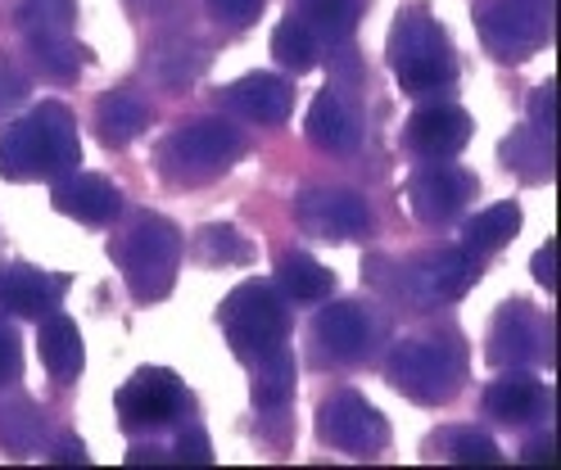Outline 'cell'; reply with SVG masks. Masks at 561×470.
<instances>
[{
	"label": "cell",
	"mask_w": 561,
	"mask_h": 470,
	"mask_svg": "<svg viewBox=\"0 0 561 470\" xmlns=\"http://www.w3.org/2000/svg\"><path fill=\"white\" fill-rule=\"evenodd\" d=\"M78 163V123L59 100H46L27 118L0 127V176L5 181H59Z\"/></svg>",
	"instance_id": "cell-1"
},
{
	"label": "cell",
	"mask_w": 561,
	"mask_h": 470,
	"mask_svg": "<svg viewBox=\"0 0 561 470\" xmlns=\"http://www.w3.org/2000/svg\"><path fill=\"white\" fill-rule=\"evenodd\" d=\"M390 68L403 95H444L458 82V59H453L448 32L431 19L426 5L399 10L390 27Z\"/></svg>",
	"instance_id": "cell-2"
},
{
	"label": "cell",
	"mask_w": 561,
	"mask_h": 470,
	"mask_svg": "<svg viewBox=\"0 0 561 470\" xmlns=\"http://www.w3.org/2000/svg\"><path fill=\"white\" fill-rule=\"evenodd\" d=\"M114 259L123 267L127 289L140 303L163 299L182 267V231L159 213H140L131 231L114 244Z\"/></svg>",
	"instance_id": "cell-3"
},
{
	"label": "cell",
	"mask_w": 561,
	"mask_h": 470,
	"mask_svg": "<svg viewBox=\"0 0 561 470\" xmlns=\"http://www.w3.org/2000/svg\"><path fill=\"white\" fill-rule=\"evenodd\" d=\"M244 150V140L222 118H195L182 123L159 145V172L172 186H204V181L222 176Z\"/></svg>",
	"instance_id": "cell-4"
},
{
	"label": "cell",
	"mask_w": 561,
	"mask_h": 470,
	"mask_svg": "<svg viewBox=\"0 0 561 470\" xmlns=\"http://www.w3.org/2000/svg\"><path fill=\"white\" fill-rule=\"evenodd\" d=\"M218 325L240 362H259L276 348H286V303H280L272 280H244L218 308Z\"/></svg>",
	"instance_id": "cell-5"
},
{
	"label": "cell",
	"mask_w": 561,
	"mask_h": 470,
	"mask_svg": "<svg viewBox=\"0 0 561 470\" xmlns=\"http://www.w3.org/2000/svg\"><path fill=\"white\" fill-rule=\"evenodd\" d=\"M385 371H390V385L403 398L426 403V408H439L462 389L467 357H462L458 344H448V340H403L390 353V367Z\"/></svg>",
	"instance_id": "cell-6"
},
{
	"label": "cell",
	"mask_w": 561,
	"mask_h": 470,
	"mask_svg": "<svg viewBox=\"0 0 561 470\" xmlns=\"http://www.w3.org/2000/svg\"><path fill=\"white\" fill-rule=\"evenodd\" d=\"M114 408H118V425L127 434H146V429H163L182 416L186 408V389L182 380L172 376L168 367H140L118 393H114Z\"/></svg>",
	"instance_id": "cell-7"
},
{
	"label": "cell",
	"mask_w": 561,
	"mask_h": 470,
	"mask_svg": "<svg viewBox=\"0 0 561 470\" xmlns=\"http://www.w3.org/2000/svg\"><path fill=\"white\" fill-rule=\"evenodd\" d=\"M318 434L322 444L340 448V452H354V457H371L380 452L385 444H390V425H385V416L367 403L363 393H331L322 412H318Z\"/></svg>",
	"instance_id": "cell-8"
},
{
	"label": "cell",
	"mask_w": 561,
	"mask_h": 470,
	"mask_svg": "<svg viewBox=\"0 0 561 470\" xmlns=\"http://www.w3.org/2000/svg\"><path fill=\"white\" fill-rule=\"evenodd\" d=\"M476 191H480V181L467 168H453L444 159H431L426 168H416L408 176V204L426 227L453 222L476 199Z\"/></svg>",
	"instance_id": "cell-9"
},
{
	"label": "cell",
	"mask_w": 561,
	"mask_h": 470,
	"mask_svg": "<svg viewBox=\"0 0 561 470\" xmlns=\"http://www.w3.org/2000/svg\"><path fill=\"white\" fill-rule=\"evenodd\" d=\"M295 222L318 236V240H363L371 231V208L363 195L354 191H331V186H318V191H304L295 199Z\"/></svg>",
	"instance_id": "cell-10"
},
{
	"label": "cell",
	"mask_w": 561,
	"mask_h": 470,
	"mask_svg": "<svg viewBox=\"0 0 561 470\" xmlns=\"http://www.w3.org/2000/svg\"><path fill=\"white\" fill-rule=\"evenodd\" d=\"M480 36H484V46L499 50L503 59L535 55L548 36L543 0H494V5L480 14Z\"/></svg>",
	"instance_id": "cell-11"
},
{
	"label": "cell",
	"mask_w": 561,
	"mask_h": 470,
	"mask_svg": "<svg viewBox=\"0 0 561 470\" xmlns=\"http://www.w3.org/2000/svg\"><path fill=\"white\" fill-rule=\"evenodd\" d=\"M552 331H548V321L530 308V303H507L499 308L494 325H489V362L494 367H530V362H543L552 348H548Z\"/></svg>",
	"instance_id": "cell-12"
},
{
	"label": "cell",
	"mask_w": 561,
	"mask_h": 470,
	"mask_svg": "<svg viewBox=\"0 0 561 470\" xmlns=\"http://www.w3.org/2000/svg\"><path fill=\"white\" fill-rule=\"evenodd\" d=\"M403 140L421 159H453L471 140V114L458 104H426L403 123Z\"/></svg>",
	"instance_id": "cell-13"
},
{
	"label": "cell",
	"mask_w": 561,
	"mask_h": 470,
	"mask_svg": "<svg viewBox=\"0 0 561 470\" xmlns=\"http://www.w3.org/2000/svg\"><path fill=\"white\" fill-rule=\"evenodd\" d=\"M50 204L64 213V217H78V222L87 227H104V222H114L118 208H123V191L114 186L110 176H95V172H64L55 181V195Z\"/></svg>",
	"instance_id": "cell-14"
},
{
	"label": "cell",
	"mask_w": 561,
	"mask_h": 470,
	"mask_svg": "<svg viewBox=\"0 0 561 470\" xmlns=\"http://www.w3.org/2000/svg\"><path fill=\"white\" fill-rule=\"evenodd\" d=\"M227 108H236L240 118H250L259 127H280L290 118L295 108V91L286 78H276V72H250V78H240L227 87Z\"/></svg>",
	"instance_id": "cell-15"
},
{
	"label": "cell",
	"mask_w": 561,
	"mask_h": 470,
	"mask_svg": "<svg viewBox=\"0 0 561 470\" xmlns=\"http://www.w3.org/2000/svg\"><path fill=\"white\" fill-rule=\"evenodd\" d=\"M68 289V276H50L32 263H14L0 272V312L14 317H46L59 308V295Z\"/></svg>",
	"instance_id": "cell-16"
},
{
	"label": "cell",
	"mask_w": 561,
	"mask_h": 470,
	"mask_svg": "<svg viewBox=\"0 0 561 470\" xmlns=\"http://www.w3.org/2000/svg\"><path fill=\"white\" fill-rule=\"evenodd\" d=\"M312 331H318V344L335 362H358L376 344V325H371V317H367L363 303H331V308H322Z\"/></svg>",
	"instance_id": "cell-17"
},
{
	"label": "cell",
	"mask_w": 561,
	"mask_h": 470,
	"mask_svg": "<svg viewBox=\"0 0 561 470\" xmlns=\"http://www.w3.org/2000/svg\"><path fill=\"white\" fill-rule=\"evenodd\" d=\"M480 280V259L471 249H439L431 259L412 267V285H421V299H462L467 289Z\"/></svg>",
	"instance_id": "cell-18"
},
{
	"label": "cell",
	"mask_w": 561,
	"mask_h": 470,
	"mask_svg": "<svg viewBox=\"0 0 561 470\" xmlns=\"http://www.w3.org/2000/svg\"><path fill=\"white\" fill-rule=\"evenodd\" d=\"M484 412L503 425H530L548 412V389L530 371L507 367V376H499L484 389Z\"/></svg>",
	"instance_id": "cell-19"
},
{
	"label": "cell",
	"mask_w": 561,
	"mask_h": 470,
	"mask_svg": "<svg viewBox=\"0 0 561 470\" xmlns=\"http://www.w3.org/2000/svg\"><path fill=\"white\" fill-rule=\"evenodd\" d=\"M308 140L318 145V150L327 154H348L358 145V118H354V108L344 104V95L335 87L318 91V100L308 104V123H304Z\"/></svg>",
	"instance_id": "cell-20"
},
{
	"label": "cell",
	"mask_w": 561,
	"mask_h": 470,
	"mask_svg": "<svg viewBox=\"0 0 561 470\" xmlns=\"http://www.w3.org/2000/svg\"><path fill=\"white\" fill-rule=\"evenodd\" d=\"M42 321V362H46V371L55 380H78L82 376V362H87V348H82V331H78V321H68L64 312H46L37 317Z\"/></svg>",
	"instance_id": "cell-21"
},
{
	"label": "cell",
	"mask_w": 561,
	"mask_h": 470,
	"mask_svg": "<svg viewBox=\"0 0 561 470\" xmlns=\"http://www.w3.org/2000/svg\"><path fill=\"white\" fill-rule=\"evenodd\" d=\"M146 127H150V104L136 100L131 91H110L95 104V131H100V140L110 145V150L131 145Z\"/></svg>",
	"instance_id": "cell-22"
},
{
	"label": "cell",
	"mask_w": 561,
	"mask_h": 470,
	"mask_svg": "<svg viewBox=\"0 0 561 470\" xmlns=\"http://www.w3.org/2000/svg\"><path fill=\"white\" fill-rule=\"evenodd\" d=\"M276 285L286 289L295 303H322L335 295V272L322 267L312 253H286L276 263Z\"/></svg>",
	"instance_id": "cell-23"
},
{
	"label": "cell",
	"mask_w": 561,
	"mask_h": 470,
	"mask_svg": "<svg viewBox=\"0 0 561 470\" xmlns=\"http://www.w3.org/2000/svg\"><path fill=\"white\" fill-rule=\"evenodd\" d=\"M27 50H32L37 72L50 82H73L87 64V50L68 32H27Z\"/></svg>",
	"instance_id": "cell-24"
},
{
	"label": "cell",
	"mask_w": 561,
	"mask_h": 470,
	"mask_svg": "<svg viewBox=\"0 0 561 470\" xmlns=\"http://www.w3.org/2000/svg\"><path fill=\"white\" fill-rule=\"evenodd\" d=\"M516 231H520V208L516 204H494V208L476 213L462 227V249H471L476 259H484V253H499L503 244H512Z\"/></svg>",
	"instance_id": "cell-25"
},
{
	"label": "cell",
	"mask_w": 561,
	"mask_h": 470,
	"mask_svg": "<svg viewBox=\"0 0 561 470\" xmlns=\"http://www.w3.org/2000/svg\"><path fill=\"white\" fill-rule=\"evenodd\" d=\"M295 380H299V367H295V357L286 348H276L267 357L254 362V403L259 408H286L290 398H295Z\"/></svg>",
	"instance_id": "cell-26"
},
{
	"label": "cell",
	"mask_w": 561,
	"mask_h": 470,
	"mask_svg": "<svg viewBox=\"0 0 561 470\" xmlns=\"http://www.w3.org/2000/svg\"><path fill=\"white\" fill-rule=\"evenodd\" d=\"M503 163L525 176V181H543L552 176V136L535 131V127H520L503 140Z\"/></svg>",
	"instance_id": "cell-27"
},
{
	"label": "cell",
	"mask_w": 561,
	"mask_h": 470,
	"mask_svg": "<svg viewBox=\"0 0 561 470\" xmlns=\"http://www.w3.org/2000/svg\"><path fill=\"white\" fill-rule=\"evenodd\" d=\"M204 64H208V55H204L199 46L168 42V46H159V50L150 55V78H154L159 87H168V91H182V87H191V82L199 78Z\"/></svg>",
	"instance_id": "cell-28"
},
{
	"label": "cell",
	"mask_w": 561,
	"mask_h": 470,
	"mask_svg": "<svg viewBox=\"0 0 561 470\" xmlns=\"http://www.w3.org/2000/svg\"><path fill=\"white\" fill-rule=\"evenodd\" d=\"M299 19L312 27V36L340 46L358 23V0H299Z\"/></svg>",
	"instance_id": "cell-29"
},
{
	"label": "cell",
	"mask_w": 561,
	"mask_h": 470,
	"mask_svg": "<svg viewBox=\"0 0 561 470\" xmlns=\"http://www.w3.org/2000/svg\"><path fill=\"white\" fill-rule=\"evenodd\" d=\"M272 55L280 68H290V72H308L312 64H318V36H312V27L290 14V19H280L276 32H272Z\"/></svg>",
	"instance_id": "cell-30"
},
{
	"label": "cell",
	"mask_w": 561,
	"mask_h": 470,
	"mask_svg": "<svg viewBox=\"0 0 561 470\" xmlns=\"http://www.w3.org/2000/svg\"><path fill=\"white\" fill-rule=\"evenodd\" d=\"M78 19V0H23L19 27L23 32H68Z\"/></svg>",
	"instance_id": "cell-31"
},
{
	"label": "cell",
	"mask_w": 561,
	"mask_h": 470,
	"mask_svg": "<svg viewBox=\"0 0 561 470\" xmlns=\"http://www.w3.org/2000/svg\"><path fill=\"white\" fill-rule=\"evenodd\" d=\"M195 249H199V259L204 263H250L254 259V249L240 240V231L236 227H204L199 231V240H195Z\"/></svg>",
	"instance_id": "cell-32"
},
{
	"label": "cell",
	"mask_w": 561,
	"mask_h": 470,
	"mask_svg": "<svg viewBox=\"0 0 561 470\" xmlns=\"http://www.w3.org/2000/svg\"><path fill=\"white\" fill-rule=\"evenodd\" d=\"M444 448H448V461H458V466H499L503 461L499 444L480 429H453Z\"/></svg>",
	"instance_id": "cell-33"
},
{
	"label": "cell",
	"mask_w": 561,
	"mask_h": 470,
	"mask_svg": "<svg viewBox=\"0 0 561 470\" xmlns=\"http://www.w3.org/2000/svg\"><path fill=\"white\" fill-rule=\"evenodd\" d=\"M42 434V412L32 403H19L10 412H0V439H5L10 448H32Z\"/></svg>",
	"instance_id": "cell-34"
},
{
	"label": "cell",
	"mask_w": 561,
	"mask_h": 470,
	"mask_svg": "<svg viewBox=\"0 0 561 470\" xmlns=\"http://www.w3.org/2000/svg\"><path fill=\"white\" fill-rule=\"evenodd\" d=\"M27 72L10 59V55H0V118L10 114V108H19L23 100H27Z\"/></svg>",
	"instance_id": "cell-35"
},
{
	"label": "cell",
	"mask_w": 561,
	"mask_h": 470,
	"mask_svg": "<svg viewBox=\"0 0 561 470\" xmlns=\"http://www.w3.org/2000/svg\"><path fill=\"white\" fill-rule=\"evenodd\" d=\"M23 376V344H19V331L0 317V385H14Z\"/></svg>",
	"instance_id": "cell-36"
},
{
	"label": "cell",
	"mask_w": 561,
	"mask_h": 470,
	"mask_svg": "<svg viewBox=\"0 0 561 470\" xmlns=\"http://www.w3.org/2000/svg\"><path fill=\"white\" fill-rule=\"evenodd\" d=\"M530 127L543 136H552V127H557V87L552 82L535 87V95H530Z\"/></svg>",
	"instance_id": "cell-37"
},
{
	"label": "cell",
	"mask_w": 561,
	"mask_h": 470,
	"mask_svg": "<svg viewBox=\"0 0 561 470\" xmlns=\"http://www.w3.org/2000/svg\"><path fill=\"white\" fill-rule=\"evenodd\" d=\"M178 461H191V466H208V461H214V444H208V434L199 425H191V429L178 434Z\"/></svg>",
	"instance_id": "cell-38"
},
{
	"label": "cell",
	"mask_w": 561,
	"mask_h": 470,
	"mask_svg": "<svg viewBox=\"0 0 561 470\" xmlns=\"http://www.w3.org/2000/svg\"><path fill=\"white\" fill-rule=\"evenodd\" d=\"M208 5H214L218 19H227V23H236V27L254 23V19L263 14V0H208Z\"/></svg>",
	"instance_id": "cell-39"
},
{
	"label": "cell",
	"mask_w": 561,
	"mask_h": 470,
	"mask_svg": "<svg viewBox=\"0 0 561 470\" xmlns=\"http://www.w3.org/2000/svg\"><path fill=\"white\" fill-rule=\"evenodd\" d=\"M535 280L543 285V289H557V240H548L539 253H535Z\"/></svg>",
	"instance_id": "cell-40"
},
{
	"label": "cell",
	"mask_w": 561,
	"mask_h": 470,
	"mask_svg": "<svg viewBox=\"0 0 561 470\" xmlns=\"http://www.w3.org/2000/svg\"><path fill=\"white\" fill-rule=\"evenodd\" d=\"M520 461L525 466H557V439H552V434H539V439L525 444Z\"/></svg>",
	"instance_id": "cell-41"
},
{
	"label": "cell",
	"mask_w": 561,
	"mask_h": 470,
	"mask_svg": "<svg viewBox=\"0 0 561 470\" xmlns=\"http://www.w3.org/2000/svg\"><path fill=\"white\" fill-rule=\"evenodd\" d=\"M50 461H55V466H87L91 452H87L82 439H59V448L50 452Z\"/></svg>",
	"instance_id": "cell-42"
}]
</instances>
